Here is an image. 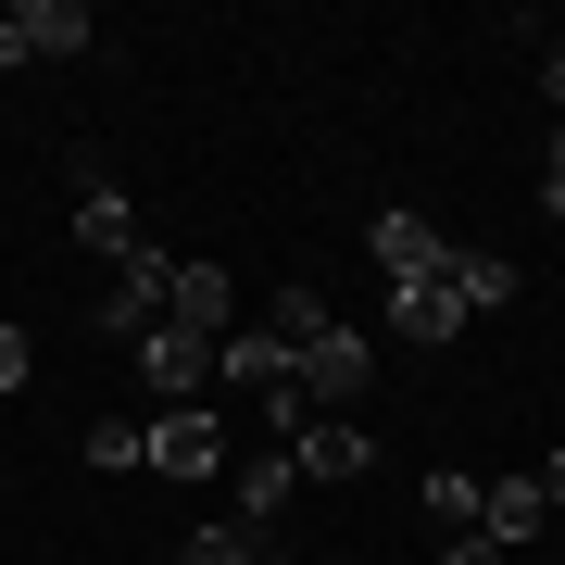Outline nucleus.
Masks as SVG:
<instances>
[{"instance_id":"obj_1","label":"nucleus","mask_w":565,"mask_h":565,"mask_svg":"<svg viewBox=\"0 0 565 565\" xmlns=\"http://www.w3.org/2000/svg\"><path fill=\"white\" fill-rule=\"evenodd\" d=\"M289 377H302V415H352V403H364V377H377V352H364V327L327 315L315 340L289 352Z\"/></svg>"},{"instance_id":"obj_2","label":"nucleus","mask_w":565,"mask_h":565,"mask_svg":"<svg viewBox=\"0 0 565 565\" xmlns=\"http://www.w3.org/2000/svg\"><path fill=\"white\" fill-rule=\"evenodd\" d=\"M88 39H102L88 0H0V76H13V63H63V51H88Z\"/></svg>"},{"instance_id":"obj_3","label":"nucleus","mask_w":565,"mask_h":565,"mask_svg":"<svg viewBox=\"0 0 565 565\" xmlns=\"http://www.w3.org/2000/svg\"><path fill=\"white\" fill-rule=\"evenodd\" d=\"M163 289H177V264H163V252L139 239V252L114 264V302H102V340H151V327H163Z\"/></svg>"},{"instance_id":"obj_4","label":"nucleus","mask_w":565,"mask_h":565,"mask_svg":"<svg viewBox=\"0 0 565 565\" xmlns=\"http://www.w3.org/2000/svg\"><path fill=\"white\" fill-rule=\"evenodd\" d=\"M214 465H226V415H214V403L151 415V478H214Z\"/></svg>"},{"instance_id":"obj_5","label":"nucleus","mask_w":565,"mask_h":565,"mask_svg":"<svg viewBox=\"0 0 565 565\" xmlns=\"http://www.w3.org/2000/svg\"><path fill=\"white\" fill-rule=\"evenodd\" d=\"M139 377H151V403H163V415L202 403V390H214V340H189V327H151V340H139Z\"/></svg>"},{"instance_id":"obj_6","label":"nucleus","mask_w":565,"mask_h":565,"mask_svg":"<svg viewBox=\"0 0 565 565\" xmlns=\"http://www.w3.org/2000/svg\"><path fill=\"white\" fill-rule=\"evenodd\" d=\"M277 452H289V465H302V478H315V490H352V478H364V465H377V440H364V427H352V415H315V427H302V440H277Z\"/></svg>"},{"instance_id":"obj_7","label":"nucleus","mask_w":565,"mask_h":565,"mask_svg":"<svg viewBox=\"0 0 565 565\" xmlns=\"http://www.w3.org/2000/svg\"><path fill=\"white\" fill-rule=\"evenodd\" d=\"M163 327H189V340H226V327H239V277H226V264H177V289H163Z\"/></svg>"},{"instance_id":"obj_8","label":"nucleus","mask_w":565,"mask_h":565,"mask_svg":"<svg viewBox=\"0 0 565 565\" xmlns=\"http://www.w3.org/2000/svg\"><path fill=\"white\" fill-rule=\"evenodd\" d=\"M364 252H377L390 289H415V277H440V264H452V239H440L427 214H377V226H364Z\"/></svg>"},{"instance_id":"obj_9","label":"nucleus","mask_w":565,"mask_h":565,"mask_svg":"<svg viewBox=\"0 0 565 565\" xmlns=\"http://www.w3.org/2000/svg\"><path fill=\"white\" fill-rule=\"evenodd\" d=\"M390 327H403L415 352H440V340H465V302H452V264H440V277H415V289H390Z\"/></svg>"},{"instance_id":"obj_10","label":"nucleus","mask_w":565,"mask_h":565,"mask_svg":"<svg viewBox=\"0 0 565 565\" xmlns=\"http://www.w3.org/2000/svg\"><path fill=\"white\" fill-rule=\"evenodd\" d=\"M76 239L102 264H126V252H139V202H126L114 177H76Z\"/></svg>"},{"instance_id":"obj_11","label":"nucleus","mask_w":565,"mask_h":565,"mask_svg":"<svg viewBox=\"0 0 565 565\" xmlns=\"http://www.w3.org/2000/svg\"><path fill=\"white\" fill-rule=\"evenodd\" d=\"M478 527H490V541H527V527H553L541 478H478Z\"/></svg>"},{"instance_id":"obj_12","label":"nucleus","mask_w":565,"mask_h":565,"mask_svg":"<svg viewBox=\"0 0 565 565\" xmlns=\"http://www.w3.org/2000/svg\"><path fill=\"white\" fill-rule=\"evenodd\" d=\"M452 302H465V327H478V315H503V302H515V264H503V252H465V239H452Z\"/></svg>"},{"instance_id":"obj_13","label":"nucleus","mask_w":565,"mask_h":565,"mask_svg":"<svg viewBox=\"0 0 565 565\" xmlns=\"http://www.w3.org/2000/svg\"><path fill=\"white\" fill-rule=\"evenodd\" d=\"M289 490H302V465H289V452H252V465H239V527H277Z\"/></svg>"},{"instance_id":"obj_14","label":"nucleus","mask_w":565,"mask_h":565,"mask_svg":"<svg viewBox=\"0 0 565 565\" xmlns=\"http://www.w3.org/2000/svg\"><path fill=\"white\" fill-rule=\"evenodd\" d=\"M415 503H427V527L452 541V527H478V478H465V465H440V478H427Z\"/></svg>"},{"instance_id":"obj_15","label":"nucleus","mask_w":565,"mask_h":565,"mask_svg":"<svg viewBox=\"0 0 565 565\" xmlns=\"http://www.w3.org/2000/svg\"><path fill=\"white\" fill-rule=\"evenodd\" d=\"M88 465H102V478H126V465H151V427L102 415V427H88Z\"/></svg>"},{"instance_id":"obj_16","label":"nucleus","mask_w":565,"mask_h":565,"mask_svg":"<svg viewBox=\"0 0 565 565\" xmlns=\"http://www.w3.org/2000/svg\"><path fill=\"white\" fill-rule=\"evenodd\" d=\"M315 327H327V302H315V289H302V277H289V289H277V315H264V340H289V352H302V340H315Z\"/></svg>"},{"instance_id":"obj_17","label":"nucleus","mask_w":565,"mask_h":565,"mask_svg":"<svg viewBox=\"0 0 565 565\" xmlns=\"http://www.w3.org/2000/svg\"><path fill=\"white\" fill-rule=\"evenodd\" d=\"M252 541H264V527H202V541H189L177 565H252Z\"/></svg>"},{"instance_id":"obj_18","label":"nucleus","mask_w":565,"mask_h":565,"mask_svg":"<svg viewBox=\"0 0 565 565\" xmlns=\"http://www.w3.org/2000/svg\"><path fill=\"white\" fill-rule=\"evenodd\" d=\"M440 565H503V541H490V527H452V541H440Z\"/></svg>"},{"instance_id":"obj_19","label":"nucleus","mask_w":565,"mask_h":565,"mask_svg":"<svg viewBox=\"0 0 565 565\" xmlns=\"http://www.w3.org/2000/svg\"><path fill=\"white\" fill-rule=\"evenodd\" d=\"M541 214H565V114H553V151H541Z\"/></svg>"},{"instance_id":"obj_20","label":"nucleus","mask_w":565,"mask_h":565,"mask_svg":"<svg viewBox=\"0 0 565 565\" xmlns=\"http://www.w3.org/2000/svg\"><path fill=\"white\" fill-rule=\"evenodd\" d=\"M25 364H39V352H25V327H0V403L25 390Z\"/></svg>"},{"instance_id":"obj_21","label":"nucleus","mask_w":565,"mask_h":565,"mask_svg":"<svg viewBox=\"0 0 565 565\" xmlns=\"http://www.w3.org/2000/svg\"><path fill=\"white\" fill-rule=\"evenodd\" d=\"M527 478H541V503H553V515H565V452H553V465H527Z\"/></svg>"},{"instance_id":"obj_22","label":"nucleus","mask_w":565,"mask_h":565,"mask_svg":"<svg viewBox=\"0 0 565 565\" xmlns=\"http://www.w3.org/2000/svg\"><path fill=\"white\" fill-rule=\"evenodd\" d=\"M252 565H289V553H277V541H252Z\"/></svg>"}]
</instances>
